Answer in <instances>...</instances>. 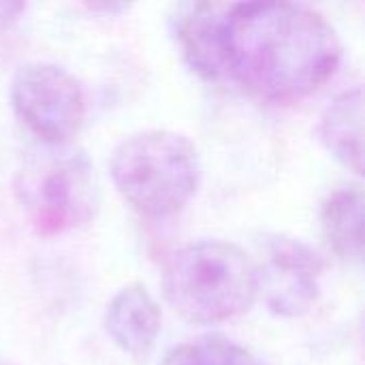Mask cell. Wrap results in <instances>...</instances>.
<instances>
[{
    "instance_id": "6da1fadb",
    "label": "cell",
    "mask_w": 365,
    "mask_h": 365,
    "mask_svg": "<svg viewBox=\"0 0 365 365\" xmlns=\"http://www.w3.org/2000/svg\"><path fill=\"white\" fill-rule=\"evenodd\" d=\"M225 79L269 105H291L325 86L342 43L325 15L302 2H229L220 24Z\"/></svg>"
},
{
    "instance_id": "7a4b0ae2",
    "label": "cell",
    "mask_w": 365,
    "mask_h": 365,
    "mask_svg": "<svg viewBox=\"0 0 365 365\" xmlns=\"http://www.w3.org/2000/svg\"><path fill=\"white\" fill-rule=\"evenodd\" d=\"M120 197L143 218L180 214L201 184L197 145L182 133L148 128L124 137L109 160Z\"/></svg>"
},
{
    "instance_id": "3957f363",
    "label": "cell",
    "mask_w": 365,
    "mask_h": 365,
    "mask_svg": "<svg viewBox=\"0 0 365 365\" xmlns=\"http://www.w3.org/2000/svg\"><path fill=\"white\" fill-rule=\"evenodd\" d=\"M165 297L188 323L233 321L259 297L257 265L237 244L216 240L190 244L167 263Z\"/></svg>"
},
{
    "instance_id": "277c9868",
    "label": "cell",
    "mask_w": 365,
    "mask_h": 365,
    "mask_svg": "<svg viewBox=\"0 0 365 365\" xmlns=\"http://www.w3.org/2000/svg\"><path fill=\"white\" fill-rule=\"evenodd\" d=\"M13 190L30 227L43 237L77 231L98 210L94 165L71 143L32 148L17 167Z\"/></svg>"
},
{
    "instance_id": "5b68a950",
    "label": "cell",
    "mask_w": 365,
    "mask_h": 365,
    "mask_svg": "<svg viewBox=\"0 0 365 365\" xmlns=\"http://www.w3.org/2000/svg\"><path fill=\"white\" fill-rule=\"evenodd\" d=\"M17 120L45 145H66L86 120V94L66 68L51 62H26L11 81Z\"/></svg>"
},
{
    "instance_id": "8992f818",
    "label": "cell",
    "mask_w": 365,
    "mask_h": 365,
    "mask_svg": "<svg viewBox=\"0 0 365 365\" xmlns=\"http://www.w3.org/2000/svg\"><path fill=\"white\" fill-rule=\"evenodd\" d=\"M263 255L257 282L265 306L284 319L310 312L321 295L323 257L310 244L289 235H265Z\"/></svg>"
},
{
    "instance_id": "52a82bcc",
    "label": "cell",
    "mask_w": 365,
    "mask_h": 365,
    "mask_svg": "<svg viewBox=\"0 0 365 365\" xmlns=\"http://www.w3.org/2000/svg\"><path fill=\"white\" fill-rule=\"evenodd\" d=\"M163 327V314L154 297L139 282L120 289L105 310V331L133 361H148Z\"/></svg>"
},
{
    "instance_id": "ba28073f",
    "label": "cell",
    "mask_w": 365,
    "mask_h": 365,
    "mask_svg": "<svg viewBox=\"0 0 365 365\" xmlns=\"http://www.w3.org/2000/svg\"><path fill=\"white\" fill-rule=\"evenodd\" d=\"M229 2H186L175 6L173 32L186 62L205 79L222 81L220 24Z\"/></svg>"
},
{
    "instance_id": "9c48e42d",
    "label": "cell",
    "mask_w": 365,
    "mask_h": 365,
    "mask_svg": "<svg viewBox=\"0 0 365 365\" xmlns=\"http://www.w3.org/2000/svg\"><path fill=\"white\" fill-rule=\"evenodd\" d=\"M319 137L327 152L355 175L364 173V92L361 86L338 94L323 111Z\"/></svg>"
},
{
    "instance_id": "30bf717a",
    "label": "cell",
    "mask_w": 365,
    "mask_h": 365,
    "mask_svg": "<svg viewBox=\"0 0 365 365\" xmlns=\"http://www.w3.org/2000/svg\"><path fill=\"white\" fill-rule=\"evenodd\" d=\"M321 227L336 257L355 265L364 261V190L359 184L342 186L325 199Z\"/></svg>"
},
{
    "instance_id": "8fae6325",
    "label": "cell",
    "mask_w": 365,
    "mask_h": 365,
    "mask_svg": "<svg viewBox=\"0 0 365 365\" xmlns=\"http://www.w3.org/2000/svg\"><path fill=\"white\" fill-rule=\"evenodd\" d=\"M160 365H265L246 346L225 336H201L171 349Z\"/></svg>"
},
{
    "instance_id": "7c38bea8",
    "label": "cell",
    "mask_w": 365,
    "mask_h": 365,
    "mask_svg": "<svg viewBox=\"0 0 365 365\" xmlns=\"http://www.w3.org/2000/svg\"><path fill=\"white\" fill-rule=\"evenodd\" d=\"M24 11H26V4H24V2L0 0V30L13 26V24L21 17Z\"/></svg>"
}]
</instances>
